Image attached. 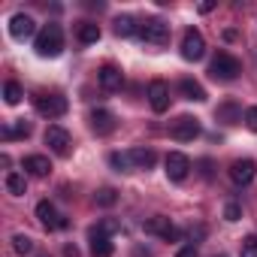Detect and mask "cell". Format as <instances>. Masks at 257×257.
Here are the masks:
<instances>
[{
	"label": "cell",
	"mask_w": 257,
	"mask_h": 257,
	"mask_svg": "<svg viewBox=\"0 0 257 257\" xmlns=\"http://www.w3.org/2000/svg\"><path fill=\"white\" fill-rule=\"evenodd\" d=\"M34 49H37L40 58H58V55L64 52V31H61V25H55V22L46 25V28L37 34Z\"/></svg>",
	"instance_id": "cell-1"
},
{
	"label": "cell",
	"mask_w": 257,
	"mask_h": 257,
	"mask_svg": "<svg viewBox=\"0 0 257 257\" xmlns=\"http://www.w3.org/2000/svg\"><path fill=\"white\" fill-rule=\"evenodd\" d=\"M209 73H212V79H218V82H233V79L242 73V64H239L233 55H227V52H218V55L212 58V67H209Z\"/></svg>",
	"instance_id": "cell-2"
},
{
	"label": "cell",
	"mask_w": 257,
	"mask_h": 257,
	"mask_svg": "<svg viewBox=\"0 0 257 257\" xmlns=\"http://www.w3.org/2000/svg\"><path fill=\"white\" fill-rule=\"evenodd\" d=\"M137 37L146 40V43H152V46H167L170 43V25L161 22V19H149V22L140 25V34Z\"/></svg>",
	"instance_id": "cell-3"
},
{
	"label": "cell",
	"mask_w": 257,
	"mask_h": 257,
	"mask_svg": "<svg viewBox=\"0 0 257 257\" xmlns=\"http://www.w3.org/2000/svg\"><path fill=\"white\" fill-rule=\"evenodd\" d=\"M34 106L46 118H61L67 112V97H61V94H34Z\"/></svg>",
	"instance_id": "cell-4"
},
{
	"label": "cell",
	"mask_w": 257,
	"mask_h": 257,
	"mask_svg": "<svg viewBox=\"0 0 257 257\" xmlns=\"http://www.w3.org/2000/svg\"><path fill=\"white\" fill-rule=\"evenodd\" d=\"M143 230L149 233V236H161V239H167V242H176V239H182V230L170 221V218H164V215H155V218H149L146 224H143Z\"/></svg>",
	"instance_id": "cell-5"
},
{
	"label": "cell",
	"mask_w": 257,
	"mask_h": 257,
	"mask_svg": "<svg viewBox=\"0 0 257 257\" xmlns=\"http://www.w3.org/2000/svg\"><path fill=\"white\" fill-rule=\"evenodd\" d=\"M170 137L179 140V143H191L194 137H200V121L191 118V115H182L170 124Z\"/></svg>",
	"instance_id": "cell-6"
},
{
	"label": "cell",
	"mask_w": 257,
	"mask_h": 257,
	"mask_svg": "<svg viewBox=\"0 0 257 257\" xmlns=\"http://www.w3.org/2000/svg\"><path fill=\"white\" fill-rule=\"evenodd\" d=\"M206 55V40H203V34L200 31H185V37H182V58L185 61H200Z\"/></svg>",
	"instance_id": "cell-7"
},
{
	"label": "cell",
	"mask_w": 257,
	"mask_h": 257,
	"mask_svg": "<svg viewBox=\"0 0 257 257\" xmlns=\"http://www.w3.org/2000/svg\"><path fill=\"white\" fill-rule=\"evenodd\" d=\"M37 218H40V224H43L46 230H64V227H70V221H67L64 215H58V209H55L49 200H43V203L37 206Z\"/></svg>",
	"instance_id": "cell-8"
},
{
	"label": "cell",
	"mask_w": 257,
	"mask_h": 257,
	"mask_svg": "<svg viewBox=\"0 0 257 257\" xmlns=\"http://www.w3.org/2000/svg\"><path fill=\"white\" fill-rule=\"evenodd\" d=\"M46 146H49L58 158H67V155H70V134L64 131V127L52 124L49 131H46Z\"/></svg>",
	"instance_id": "cell-9"
},
{
	"label": "cell",
	"mask_w": 257,
	"mask_h": 257,
	"mask_svg": "<svg viewBox=\"0 0 257 257\" xmlns=\"http://www.w3.org/2000/svg\"><path fill=\"white\" fill-rule=\"evenodd\" d=\"M188 173H191V161H188V155H182V152H170V155H167V176H170L173 182H185Z\"/></svg>",
	"instance_id": "cell-10"
},
{
	"label": "cell",
	"mask_w": 257,
	"mask_h": 257,
	"mask_svg": "<svg viewBox=\"0 0 257 257\" xmlns=\"http://www.w3.org/2000/svg\"><path fill=\"white\" fill-rule=\"evenodd\" d=\"M10 34H13L16 40H28V37L37 34V22H34L28 13H16V16L10 19Z\"/></svg>",
	"instance_id": "cell-11"
},
{
	"label": "cell",
	"mask_w": 257,
	"mask_h": 257,
	"mask_svg": "<svg viewBox=\"0 0 257 257\" xmlns=\"http://www.w3.org/2000/svg\"><path fill=\"white\" fill-rule=\"evenodd\" d=\"M149 103H152L155 112H167L170 109V85L161 82V79H155L149 85Z\"/></svg>",
	"instance_id": "cell-12"
},
{
	"label": "cell",
	"mask_w": 257,
	"mask_h": 257,
	"mask_svg": "<svg viewBox=\"0 0 257 257\" xmlns=\"http://www.w3.org/2000/svg\"><path fill=\"white\" fill-rule=\"evenodd\" d=\"M115 115L109 112V109H94L91 112V131L97 134V137H109L112 131H115Z\"/></svg>",
	"instance_id": "cell-13"
},
{
	"label": "cell",
	"mask_w": 257,
	"mask_h": 257,
	"mask_svg": "<svg viewBox=\"0 0 257 257\" xmlns=\"http://www.w3.org/2000/svg\"><path fill=\"white\" fill-rule=\"evenodd\" d=\"M254 176H257V164H254L251 158H242V161H233V164H230V179H233L236 185H248Z\"/></svg>",
	"instance_id": "cell-14"
},
{
	"label": "cell",
	"mask_w": 257,
	"mask_h": 257,
	"mask_svg": "<svg viewBox=\"0 0 257 257\" xmlns=\"http://www.w3.org/2000/svg\"><path fill=\"white\" fill-rule=\"evenodd\" d=\"M97 82H100V88L103 91H121V85H124V76H121V70L118 67H112V64H106V67H100V73H97Z\"/></svg>",
	"instance_id": "cell-15"
},
{
	"label": "cell",
	"mask_w": 257,
	"mask_h": 257,
	"mask_svg": "<svg viewBox=\"0 0 257 257\" xmlns=\"http://www.w3.org/2000/svg\"><path fill=\"white\" fill-rule=\"evenodd\" d=\"M115 245L109 242V236H103L100 230H91V257H112Z\"/></svg>",
	"instance_id": "cell-16"
},
{
	"label": "cell",
	"mask_w": 257,
	"mask_h": 257,
	"mask_svg": "<svg viewBox=\"0 0 257 257\" xmlns=\"http://www.w3.org/2000/svg\"><path fill=\"white\" fill-rule=\"evenodd\" d=\"M127 155H131L134 170H149V167H155V161H158V155H155L152 149H131Z\"/></svg>",
	"instance_id": "cell-17"
},
{
	"label": "cell",
	"mask_w": 257,
	"mask_h": 257,
	"mask_svg": "<svg viewBox=\"0 0 257 257\" xmlns=\"http://www.w3.org/2000/svg\"><path fill=\"white\" fill-rule=\"evenodd\" d=\"M25 170L31 173V176H49V170H52V164H49V158H43V155H28L25 158Z\"/></svg>",
	"instance_id": "cell-18"
},
{
	"label": "cell",
	"mask_w": 257,
	"mask_h": 257,
	"mask_svg": "<svg viewBox=\"0 0 257 257\" xmlns=\"http://www.w3.org/2000/svg\"><path fill=\"white\" fill-rule=\"evenodd\" d=\"M179 91L185 94V100H197V103H203V100H206L203 85H200V82H194V79H182V82H179Z\"/></svg>",
	"instance_id": "cell-19"
},
{
	"label": "cell",
	"mask_w": 257,
	"mask_h": 257,
	"mask_svg": "<svg viewBox=\"0 0 257 257\" xmlns=\"http://www.w3.org/2000/svg\"><path fill=\"white\" fill-rule=\"evenodd\" d=\"M7 191H10L13 197H22V194L28 191V179H25L22 173H7Z\"/></svg>",
	"instance_id": "cell-20"
},
{
	"label": "cell",
	"mask_w": 257,
	"mask_h": 257,
	"mask_svg": "<svg viewBox=\"0 0 257 257\" xmlns=\"http://www.w3.org/2000/svg\"><path fill=\"white\" fill-rule=\"evenodd\" d=\"M115 34L118 37H134V34H140V25L131 16H121V19H115Z\"/></svg>",
	"instance_id": "cell-21"
},
{
	"label": "cell",
	"mask_w": 257,
	"mask_h": 257,
	"mask_svg": "<svg viewBox=\"0 0 257 257\" xmlns=\"http://www.w3.org/2000/svg\"><path fill=\"white\" fill-rule=\"evenodd\" d=\"M0 134H4V140H22V137H31V124L28 121H16V127L7 124Z\"/></svg>",
	"instance_id": "cell-22"
},
{
	"label": "cell",
	"mask_w": 257,
	"mask_h": 257,
	"mask_svg": "<svg viewBox=\"0 0 257 257\" xmlns=\"http://www.w3.org/2000/svg\"><path fill=\"white\" fill-rule=\"evenodd\" d=\"M79 40H82V43H97V40H100V25L82 22V25H79Z\"/></svg>",
	"instance_id": "cell-23"
},
{
	"label": "cell",
	"mask_w": 257,
	"mask_h": 257,
	"mask_svg": "<svg viewBox=\"0 0 257 257\" xmlns=\"http://www.w3.org/2000/svg\"><path fill=\"white\" fill-rule=\"evenodd\" d=\"M22 97H25V91H22V85H19V82H7V85H4V100H7L10 106L22 103Z\"/></svg>",
	"instance_id": "cell-24"
},
{
	"label": "cell",
	"mask_w": 257,
	"mask_h": 257,
	"mask_svg": "<svg viewBox=\"0 0 257 257\" xmlns=\"http://www.w3.org/2000/svg\"><path fill=\"white\" fill-rule=\"evenodd\" d=\"M218 121H227V124H236L239 121V106L236 103H224V106H218Z\"/></svg>",
	"instance_id": "cell-25"
},
{
	"label": "cell",
	"mask_w": 257,
	"mask_h": 257,
	"mask_svg": "<svg viewBox=\"0 0 257 257\" xmlns=\"http://www.w3.org/2000/svg\"><path fill=\"white\" fill-rule=\"evenodd\" d=\"M13 251H16V254H31V251H34V239L25 236V233H16V236H13Z\"/></svg>",
	"instance_id": "cell-26"
},
{
	"label": "cell",
	"mask_w": 257,
	"mask_h": 257,
	"mask_svg": "<svg viewBox=\"0 0 257 257\" xmlns=\"http://www.w3.org/2000/svg\"><path fill=\"white\" fill-rule=\"evenodd\" d=\"M94 203L109 209V206H115V203H118V194H115L112 188H100V191H97V197H94Z\"/></svg>",
	"instance_id": "cell-27"
},
{
	"label": "cell",
	"mask_w": 257,
	"mask_h": 257,
	"mask_svg": "<svg viewBox=\"0 0 257 257\" xmlns=\"http://www.w3.org/2000/svg\"><path fill=\"white\" fill-rule=\"evenodd\" d=\"M109 164L115 167V170H134V164H131V155H121V152H115V155H109Z\"/></svg>",
	"instance_id": "cell-28"
},
{
	"label": "cell",
	"mask_w": 257,
	"mask_h": 257,
	"mask_svg": "<svg viewBox=\"0 0 257 257\" xmlns=\"http://www.w3.org/2000/svg\"><path fill=\"white\" fill-rule=\"evenodd\" d=\"M242 257H257V236L242 239Z\"/></svg>",
	"instance_id": "cell-29"
},
{
	"label": "cell",
	"mask_w": 257,
	"mask_h": 257,
	"mask_svg": "<svg viewBox=\"0 0 257 257\" xmlns=\"http://www.w3.org/2000/svg\"><path fill=\"white\" fill-rule=\"evenodd\" d=\"M224 218H227V221H239V218H242V206H239V203H227V206H224Z\"/></svg>",
	"instance_id": "cell-30"
},
{
	"label": "cell",
	"mask_w": 257,
	"mask_h": 257,
	"mask_svg": "<svg viewBox=\"0 0 257 257\" xmlns=\"http://www.w3.org/2000/svg\"><path fill=\"white\" fill-rule=\"evenodd\" d=\"M245 127H248V131H254V134H257V106L245 109Z\"/></svg>",
	"instance_id": "cell-31"
},
{
	"label": "cell",
	"mask_w": 257,
	"mask_h": 257,
	"mask_svg": "<svg viewBox=\"0 0 257 257\" xmlns=\"http://www.w3.org/2000/svg\"><path fill=\"white\" fill-rule=\"evenodd\" d=\"M118 227H121V224H118V221H112V218H106V221H100V227H97V230H100V233H103V236H109V233H115V230H118Z\"/></svg>",
	"instance_id": "cell-32"
},
{
	"label": "cell",
	"mask_w": 257,
	"mask_h": 257,
	"mask_svg": "<svg viewBox=\"0 0 257 257\" xmlns=\"http://www.w3.org/2000/svg\"><path fill=\"white\" fill-rule=\"evenodd\" d=\"M176 257H200V254H197V248H194V245H185V248H179V254H176Z\"/></svg>",
	"instance_id": "cell-33"
},
{
	"label": "cell",
	"mask_w": 257,
	"mask_h": 257,
	"mask_svg": "<svg viewBox=\"0 0 257 257\" xmlns=\"http://www.w3.org/2000/svg\"><path fill=\"white\" fill-rule=\"evenodd\" d=\"M215 10V0H203V4H200V13L206 16V13H212Z\"/></svg>",
	"instance_id": "cell-34"
},
{
	"label": "cell",
	"mask_w": 257,
	"mask_h": 257,
	"mask_svg": "<svg viewBox=\"0 0 257 257\" xmlns=\"http://www.w3.org/2000/svg\"><path fill=\"white\" fill-rule=\"evenodd\" d=\"M64 257H79V248L76 245H64Z\"/></svg>",
	"instance_id": "cell-35"
}]
</instances>
